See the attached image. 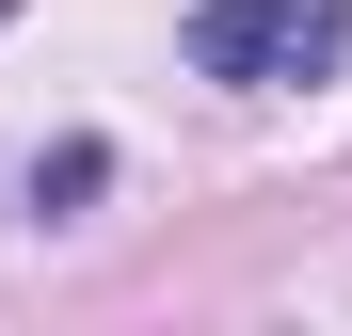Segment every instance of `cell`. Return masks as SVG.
<instances>
[{"label": "cell", "instance_id": "cell-1", "mask_svg": "<svg viewBox=\"0 0 352 336\" xmlns=\"http://www.w3.org/2000/svg\"><path fill=\"white\" fill-rule=\"evenodd\" d=\"M336 65H352V0H192V80L288 96V80H336Z\"/></svg>", "mask_w": 352, "mask_h": 336}, {"label": "cell", "instance_id": "cell-2", "mask_svg": "<svg viewBox=\"0 0 352 336\" xmlns=\"http://www.w3.org/2000/svg\"><path fill=\"white\" fill-rule=\"evenodd\" d=\"M96 177H112V144H48V160H32V208H80Z\"/></svg>", "mask_w": 352, "mask_h": 336}, {"label": "cell", "instance_id": "cell-3", "mask_svg": "<svg viewBox=\"0 0 352 336\" xmlns=\"http://www.w3.org/2000/svg\"><path fill=\"white\" fill-rule=\"evenodd\" d=\"M0 16H16V0H0Z\"/></svg>", "mask_w": 352, "mask_h": 336}]
</instances>
